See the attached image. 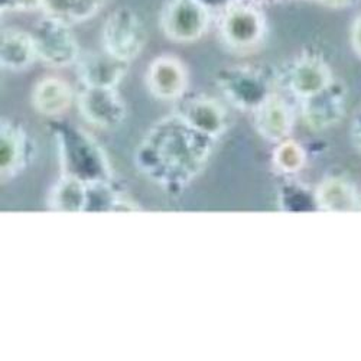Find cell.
<instances>
[{
    "label": "cell",
    "mask_w": 361,
    "mask_h": 361,
    "mask_svg": "<svg viewBox=\"0 0 361 361\" xmlns=\"http://www.w3.org/2000/svg\"><path fill=\"white\" fill-rule=\"evenodd\" d=\"M42 0H0L2 12H35L41 11Z\"/></svg>",
    "instance_id": "23"
},
{
    "label": "cell",
    "mask_w": 361,
    "mask_h": 361,
    "mask_svg": "<svg viewBox=\"0 0 361 361\" xmlns=\"http://www.w3.org/2000/svg\"><path fill=\"white\" fill-rule=\"evenodd\" d=\"M147 31L142 18L130 8L120 6L109 13L102 29L103 51L132 63L145 49Z\"/></svg>",
    "instance_id": "3"
},
{
    "label": "cell",
    "mask_w": 361,
    "mask_h": 361,
    "mask_svg": "<svg viewBox=\"0 0 361 361\" xmlns=\"http://www.w3.org/2000/svg\"><path fill=\"white\" fill-rule=\"evenodd\" d=\"M266 2H279V0H266Z\"/></svg>",
    "instance_id": "30"
},
{
    "label": "cell",
    "mask_w": 361,
    "mask_h": 361,
    "mask_svg": "<svg viewBox=\"0 0 361 361\" xmlns=\"http://www.w3.org/2000/svg\"><path fill=\"white\" fill-rule=\"evenodd\" d=\"M35 143L27 130L5 118L0 126V173L2 179L19 175L35 157Z\"/></svg>",
    "instance_id": "11"
},
{
    "label": "cell",
    "mask_w": 361,
    "mask_h": 361,
    "mask_svg": "<svg viewBox=\"0 0 361 361\" xmlns=\"http://www.w3.org/2000/svg\"><path fill=\"white\" fill-rule=\"evenodd\" d=\"M305 159V149L289 137L279 142L274 152V164L282 173L299 172L304 168Z\"/></svg>",
    "instance_id": "20"
},
{
    "label": "cell",
    "mask_w": 361,
    "mask_h": 361,
    "mask_svg": "<svg viewBox=\"0 0 361 361\" xmlns=\"http://www.w3.org/2000/svg\"><path fill=\"white\" fill-rule=\"evenodd\" d=\"M357 208L361 209V197H357Z\"/></svg>",
    "instance_id": "29"
},
{
    "label": "cell",
    "mask_w": 361,
    "mask_h": 361,
    "mask_svg": "<svg viewBox=\"0 0 361 361\" xmlns=\"http://www.w3.org/2000/svg\"><path fill=\"white\" fill-rule=\"evenodd\" d=\"M176 114L195 132L219 139L227 129V113L220 102L209 97H183Z\"/></svg>",
    "instance_id": "13"
},
{
    "label": "cell",
    "mask_w": 361,
    "mask_h": 361,
    "mask_svg": "<svg viewBox=\"0 0 361 361\" xmlns=\"http://www.w3.org/2000/svg\"><path fill=\"white\" fill-rule=\"evenodd\" d=\"M235 2H250V4H260L262 0H235Z\"/></svg>",
    "instance_id": "28"
},
{
    "label": "cell",
    "mask_w": 361,
    "mask_h": 361,
    "mask_svg": "<svg viewBox=\"0 0 361 361\" xmlns=\"http://www.w3.org/2000/svg\"><path fill=\"white\" fill-rule=\"evenodd\" d=\"M212 13L197 0H166L161 11L162 34L176 44H192L201 39L212 23Z\"/></svg>",
    "instance_id": "7"
},
{
    "label": "cell",
    "mask_w": 361,
    "mask_h": 361,
    "mask_svg": "<svg viewBox=\"0 0 361 361\" xmlns=\"http://www.w3.org/2000/svg\"><path fill=\"white\" fill-rule=\"evenodd\" d=\"M350 136H351L353 145L355 146V149L361 154V111H358L355 114V117L353 118L351 129H350Z\"/></svg>",
    "instance_id": "26"
},
{
    "label": "cell",
    "mask_w": 361,
    "mask_h": 361,
    "mask_svg": "<svg viewBox=\"0 0 361 361\" xmlns=\"http://www.w3.org/2000/svg\"><path fill=\"white\" fill-rule=\"evenodd\" d=\"M333 81L328 64L317 54H302L295 58L285 73L286 88L300 100L318 94Z\"/></svg>",
    "instance_id": "10"
},
{
    "label": "cell",
    "mask_w": 361,
    "mask_h": 361,
    "mask_svg": "<svg viewBox=\"0 0 361 361\" xmlns=\"http://www.w3.org/2000/svg\"><path fill=\"white\" fill-rule=\"evenodd\" d=\"M318 2L329 9H344L354 5L357 0H318Z\"/></svg>",
    "instance_id": "27"
},
{
    "label": "cell",
    "mask_w": 361,
    "mask_h": 361,
    "mask_svg": "<svg viewBox=\"0 0 361 361\" xmlns=\"http://www.w3.org/2000/svg\"><path fill=\"white\" fill-rule=\"evenodd\" d=\"M38 59L31 32L19 27H6L0 39V66L5 70L19 73L31 67Z\"/></svg>",
    "instance_id": "17"
},
{
    "label": "cell",
    "mask_w": 361,
    "mask_h": 361,
    "mask_svg": "<svg viewBox=\"0 0 361 361\" xmlns=\"http://www.w3.org/2000/svg\"><path fill=\"white\" fill-rule=\"evenodd\" d=\"M41 12L47 16L74 25V0H42Z\"/></svg>",
    "instance_id": "21"
},
{
    "label": "cell",
    "mask_w": 361,
    "mask_h": 361,
    "mask_svg": "<svg viewBox=\"0 0 361 361\" xmlns=\"http://www.w3.org/2000/svg\"><path fill=\"white\" fill-rule=\"evenodd\" d=\"M49 205L59 212H84L88 208V187L77 179L63 176L51 192Z\"/></svg>",
    "instance_id": "19"
},
{
    "label": "cell",
    "mask_w": 361,
    "mask_h": 361,
    "mask_svg": "<svg viewBox=\"0 0 361 361\" xmlns=\"http://www.w3.org/2000/svg\"><path fill=\"white\" fill-rule=\"evenodd\" d=\"M75 100L85 122L99 129L113 130L125 122L126 103L116 88L82 87Z\"/></svg>",
    "instance_id": "8"
},
{
    "label": "cell",
    "mask_w": 361,
    "mask_h": 361,
    "mask_svg": "<svg viewBox=\"0 0 361 361\" xmlns=\"http://www.w3.org/2000/svg\"><path fill=\"white\" fill-rule=\"evenodd\" d=\"M149 93L161 102H179L188 88V71L175 55H159L146 71Z\"/></svg>",
    "instance_id": "9"
},
{
    "label": "cell",
    "mask_w": 361,
    "mask_h": 361,
    "mask_svg": "<svg viewBox=\"0 0 361 361\" xmlns=\"http://www.w3.org/2000/svg\"><path fill=\"white\" fill-rule=\"evenodd\" d=\"M219 87L224 97L237 109L255 111L274 94V81L255 66H233L220 71Z\"/></svg>",
    "instance_id": "4"
},
{
    "label": "cell",
    "mask_w": 361,
    "mask_h": 361,
    "mask_svg": "<svg viewBox=\"0 0 361 361\" xmlns=\"http://www.w3.org/2000/svg\"><path fill=\"white\" fill-rule=\"evenodd\" d=\"M48 128L55 137L64 176L77 179L87 187L110 184L109 159L92 135L59 117L51 118Z\"/></svg>",
    "instance_id": "2"
},
{
    "label": "cell",
    "mask_w": 361,
    "mask_h": 361,
    "mask_svg": "<svg viewBox=\"0 0 361 361\" xmlns=\"http://www.w3.org/2000/svg\"><path fill=\"white\" fill-rule=\"evenodd\" d=\"M31 34L38 59L47 66L55 68L75 66L82 54L73 32V25L61 19L42 15Z\"/></svg>",
    "instance_id": "5"
},
{
    "label": "cell",
    "mask_w": 361,
    "mask_h": 361,
    "mask_svg": "<svg viewBox=\"0 0 361 361\" xmlns=\"http://www.w3.org/2000/svg\"><path fill=\"white\" fill-rule=\"evenodd\" d=\"M315 204L325 212H348L357 207V195L347 180L328 178L315 192Z\"/></svg>",
    "instance_id": "18"
},
{
    "label": "cell",
    "mask_w": 361,
    "mask_h": 361,
    "mask_svg": "<svg viewBox=\"0 0 361 361\" xmlns=\"http://www.w3.org/2000/svg\"><path fill=\"white\" fill-rule=\"evenodd\" d=\"M77 75L82 87L116 88L125 78L129 63L103 52L81 54L75 64Z\"/></svg>",
    "instance_id": "14"
},
{
    "label": "cell",
    "mask_w": 361,
    "mask_h": 361,
    "mask_svg": "<svg viewBox=\"0 0 361 361\" xmlns=\"http://www.w3.org/2000/svg\"><path fill=\"white\" fill-rule=\"evenodd\" d=\"M350 41L353 45V49L355 54L361 58V15L355 18V20L351 25L350 31Z\"/></svg>",
    "instance_id": "25"
},
{
    "label": "cell",
    "mask_w": 361,
    "mask_h": 361,
    "mask_svg": "<svg viewBox=\"0 0 361 361\" xmlns=\"http://www.w3.org/2000/svg\"><path fill=\"white\" fill-rule=\"evenodd\" d=\"M107 0H74L73 23H81L93 19L106 5Z\"/></svg>",
    "instance_id": "22"
},
{
    "label": "cell",
    "mask_w": 361,
    "mask_h": 361,
    "mask_svg": "<svg viewBox=\"0 0 361 361\" xmlns=\"http://www.w3.org/2000/svg\"><path fill=\"white\" fill-rule=\"evenodd\" d=\"M77 96L73 87L55 75H47L38 80L32 88L31 102L34 109L51 118L61 117L74 103Z\"/></svg>",
    "instance_id": "16"
},
{
    "label": "cell",
    "mask_w": 361,
    "mask_h": 361,
    "mask_svg": "<svg viewBox=\"0 0 361 361\" xmlns=\"http://www.w3.org/2000/svg\"><path fill=\"white\" fill-rule=\"evenodd\" d=\"M213 142L173 113L161 118L142 139L136 164L157 184L180 190L201 172L212 155Z\"/></svg>",
    "instance_id": "1"
},
{
    "label": "cell",
    "mask_w": 361,
    "mask_h": 361,
    "mask_svg": "<svg viewBox=\"0 0 361 361\" xmlns=\"http://www.w3.org/2000/svg\"><path fill=\"white\" fill-rule=\"evenodd\" d=\"M255 128L267 142L279 143L289 137L293 128V113L286 100L274 93L255 111Z\"/></svg>",
    "instance_id": "15"
},
{
    "label": "cell",
    "mask_w": 361,
    "mask_h": 361,
    "mask_svg": "<svg viewBox=\"0 0 361 361\" xmlns=\"http://www.w3.org/2000/svg\"><path fill=\"white\" fill-rule=\"evenodd\" d=\"M347 92L340 81H333L318 94L302 100V118L314 132L333 128L345 113Z\"/></svg>",
    "instance_id": "12"
},
{
    "label": "cell",
    "mask_w": 361,
    "mask_h": 361,
    "mask_svg": "<svg viewBox=\"0 0 361 361\" xmlns=\"http://www.w3.org/2000/svg\"><path fill=\"white\" fill-rule=\"evenodd\" d=\"M220 35L223 42L235 51L256 48L266 35V18L259 4L233 2L220 15Z\"/></svg>",
    "instance_id": "6"
},
{
    "label": "cell",
    "mask_w": 361,
    "mask_h": 361,
    "mask_svg": "<svg viewBox=\"0 0 361 361\" xmlns=\"http://www.w3.org/2000/svg\"><path fill=\"white\" fill-rule=\"evenodd\" d=\"M197 2L212 15H221L235 0H197Z\"/></svg>",
    "instance_id": "24"
}]
</instances>
